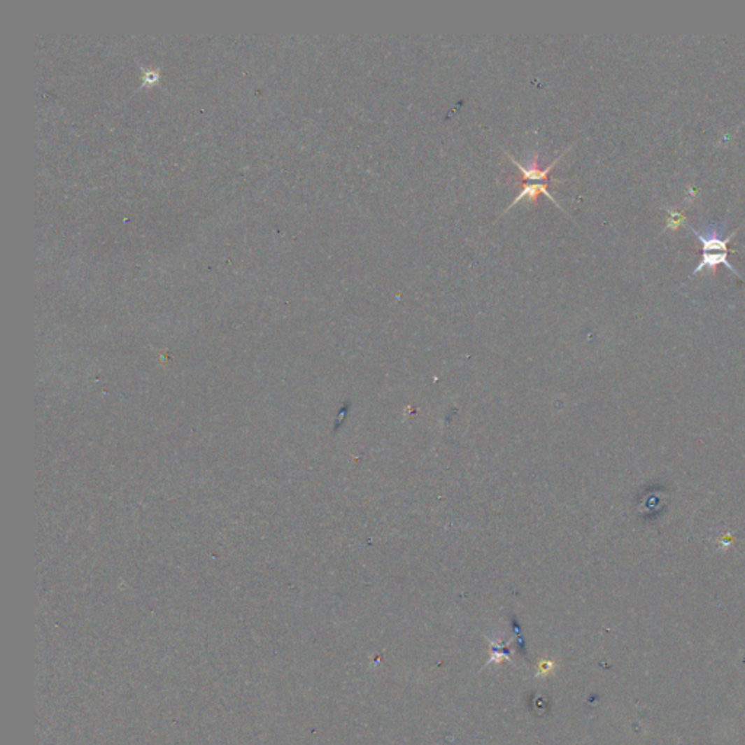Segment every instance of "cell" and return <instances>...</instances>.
Here are the masks:
<instances>
[{"mask_svg": "<svg viewBox=\"0 0 745 745\" xmlns=\"http://www.w3.org/2000/svg\"><path fill=\"white\" fill-rule=\"evenodd\" d=\"M696 238L702 242V262L693 271V274H699L704 268L716 269L718 265H725L731 272L738 276V271L728 262V243L735 236L737 232L731 233L728 238H722L715 226H707L704 232H697L692 227Z\"/></svg>", "mask_w": 745, "mask_h": 745, "instance_id": "cell-1", "label": "cell"}, {"mask_svg": "<svg viewBox=\"0 0 745 745\" xmlns=\"http://www.w3.org/2000/svg\"><path fill=\"white\" fill-rule=\"evenodd\" d=\"M571 148H572V146H568V148H567L565 150H563V152H562V153H560V155H559L552 163H549V165H548L546 168H541V166H540V160H539L540 153H539L537 150L533 153L532 157H529V163H527V165H523L521 162H518L517 159H514V157H513L510 153H508L506 150H504V155L510 157V160H511V162L514 163V165L521 171V173H523V179L518 180V184L525 185V184H533V180H539V183L551 184V185H552V184H556V183H562V179H553V180H551L549 173H551V171L558 165V162L571 150Z\"/></svg>", "mask_w": 745, "mask_h": 745, "instance_id": "cell-2", "label": "cell"}, {"mask_svg": "<svg viewBox=\"0 0 745 745\" xmlns=\"http://www.w3.org/2000/svg\"><path fill=\"white\" fill-rule=\"evenodd\" d=\"M668 227L671 229H677L681 223H683V214L679 213L677 210H668Z\"/></svg>", "mask_w": 745, "mask_h": 745, "instance_id": "cell-3", "label": "cell"}]
</instances>
